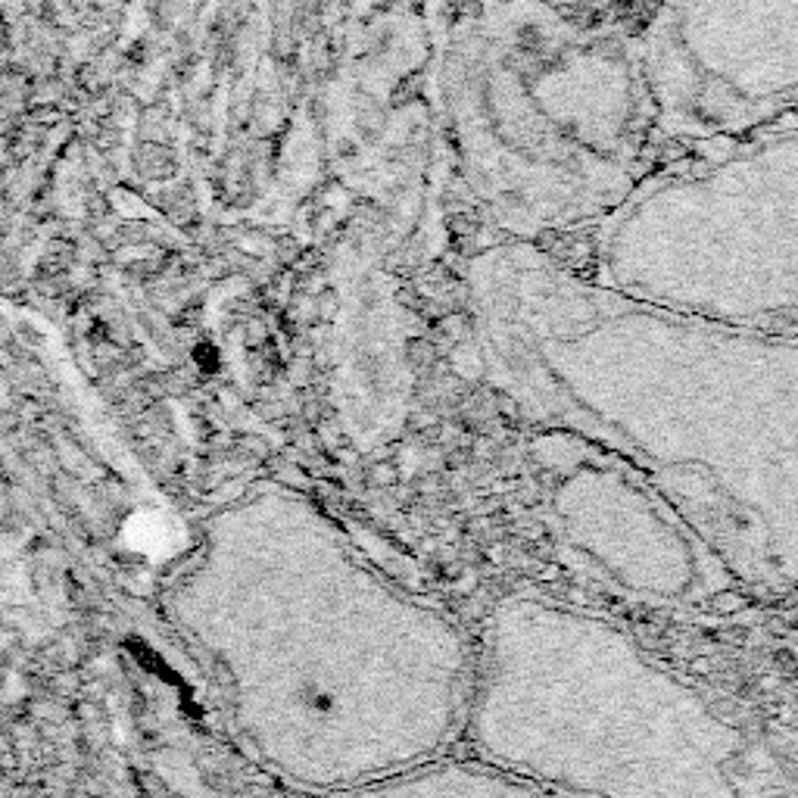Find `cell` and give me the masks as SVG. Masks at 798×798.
Returning <instances> with one entry per match:
<instances>
[{"label":"cell","mask_w":798,"mask_h":798,"mask_svg":"<svg viewBox=\"0 0 798 798\" xmlns=\"http://www.w3.org/2000/svg\"><path fill=\"white\" fill-rule=\"evenodd\" d=\"M531 462L553 543L609 593L698 609L742 587L674 499L621 452L574 430L540 428Z\"/></svg>","instance_id":"cell-6"},{"label":"cell","mask_w":798,"mask_h":798,"mask_svg":"<svg viewBox=\"0 0 798 798\" xmlns=\"http://www.w3.org/2000/svg\"><path fill=\"white\" fill-rule=\"evenodd\" d=\"M474 755L574 796H798V727L661 664L617 624L514 595L474 646Z\"/></svg>","instance_id":"cell-3"},{"label":"cell","mask_w":798,"mask_h":798,"mask_svg":"<svg viewBox=\"0 0 798 798\" xmlns=\"http://www.w3.org/2000/svg\"><path fill=\"white\" fill-rule=\"evenodd\" d=\"M165 614L246 755L297 789L371 793L465 733L469 636L297 493L209 518Z\"/></svg>","instance_id":"cell-1"},{"label":"cell","mask_w":798,"mask_h":798,"mask_svg":"<svg viewBox=\"0 0 798 798\" xmlns=\"http://www.w3.org/2000/svg\"><path fill=\"white\" fill-rule=\"evenodd\" d=\"M371 793H400V796H543L531 779L490 764L484 757L440 755L412 771L378 783Z\"/></svg>","instance_id":"cell-8"},{"label":"cell","mask_w":798,"mask_h":798,"mask_svg":"<svg viewBox=\"0 0 798 798\" xmlns=\"http://www.w3.org/2000/svg\"><path fill=\"white\" fill-rule=\"evenodd\" d=\"M636 47L658 138L724 141L798 103V0H656Z\"/></svg>","instance_id":"cell-7"},{"label":"cell","mask_w":798,"mask_h":798,"mask_svg":"<svg viewBox=\"0 0 798 798\" xmlns=\"http://www.w3.org/2000/svg\"><path fill=\"white\" fill-rule=\"evenodd\" d=\"M543 3H550V7H555V10H562V13H571V16H590L593 10H599V7H605L609 0H543Z\"/></svg>","instance_id":"cell-9"},{"label":"cell","mask_w":798,"mask_h":798,"mask_svg":"<svg viewBox=\"0 0 798 798\" xmlns=\"http://www.w3.org/2000/svg\"><path fill=\"white\" fill-rule=\"evenodd\" d=\"M656 138L634 35L496 0L469 54L465 141L502 225L521 238L599 225L649 175Z\"/></svg>","instance_id":"cell-4"},{"label":"cell","mask_w":798,"mask_h":798,"mask_svg":"<svg viewBox=\"0 0 798 798\" xmlns=\"http://www.w3.org/2000/svg\"><path fill=\"white\" fill-rule=\"evenodd\" d=\"M595 231L593 278L658 307L798 337V128L698 143Z\"/></svg>","instance_id":"cell-5"},{"label":"cell","mask_w":798,"mask_h":798,"mask_svg":"<svg viewBox=\"0 0 798 798\" xmlns=\"http://www.w3.org/2000/svg\"><path fill=\"white\" fill-rule=\"evenodd\" d=\"M487 374L646 471L742 587L798 590V337L636 300L531 244L469 268Z\"/></svg>","instance_id":"cell-2"}]
</instances>
